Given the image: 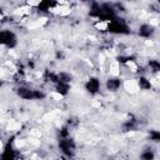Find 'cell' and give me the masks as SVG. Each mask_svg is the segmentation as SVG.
I'll return each mask as SVG.
<instances>
[{"label": "cell", "instance_id": "obj_1", "mask_svg": "<svg viewBox=\"0 0 160 160\" xmlns=\"http://www.w3.org/2000/svg\"><path fill=\"white\" fill-rule=\"evenodd\" d=\"M106 31L112 35H129L131 32V29L129 24L120 16H115L114 19L108 21Z\"/></svg>", "mask_w": 160, "mask_h": 160}, {"label": "cell", "instance_id": "obj_2", "mask_svg": "<svg viewBox=\"0 0 160 160\" xmlns=\"http://www.w3.org/2000/svg\"><path fill=\"white\" fill-rule=\"evenodd\" d=\"M58 148L60 152L66 158H72L76 151V142L71 136L61 138L58 140Z\"/></svg>", "mask_w": 160, "mask_h": 160}, {"label": "cell", "instance_id": "obj_3", "mask_svg": "<svg viewBox=\"0 0 160 160\" xmlns=\"http://www.w3.org/2000/svg\"><path fill=\"white\" fill-rule=\"evenodd\" d=\"M18 45V35L10 29L0 30V46L6 49H14Z\"/></svg>", "mask_w": 160, "mask_h": 160}, {"label": "cell", "instance_id": "obj_4", "mask_svg": "<svg viewBox=\"0 0 160 160\" xmlns=\"http://www.w3.org/2000/svg\"><path fill=\"white\" fill-rule=\"evenodd\" d=\"M122 84L124 82H122L121 78L118 76V75H115V74H112V75L108 76V79L105 80L104 86H105L106 91H109V92H116V91H119L124 86Z\"/></svg>", "mask_w": 160, "mask_h": 160}, {"label": "cell", "instance_id": "obj_5", "mask_svg": "<svg viewBox=\"0 0 160 160\" xmlns=\"http://www.w3.org/2000/svg\"><path fill=\"white\" fill-rule=\"evenodd\" d=\"M84 89L90 95H98L101 90V80L98 76H90L84 84Z\"/></svg>", "mask_w": 160, "mask_h": 160}, {"label": "cell", "instance_id": "obj_6", "mask_svg": "<svg viewBox=\"0 0 160 160\" xmlns=\"http://www.w3.org/2000/svg\"><path fill=\"white\" fill-rule=\"evenodd\" d=\"M156 32V28L150 22H142L138 28V36L141 39H151Z\"/></svg>", "mask_w": 160, "mask_h": 160}, {"label": "cell", "instance_id": "obj_7", "mask_svg": "<svg viewBox=\"0 0 160 160\" xmlns=\"http://www.w3.org/2000/svg\"><path fill=\"white\" fill-rule=\"evenodd\" d=\"M135 82H136V88H138V90L150 91V90H152V88H154L152 81L150 80V78L146 76V74L138 75V78L135 79Z\"/></svg>", "mask_w": 160, "mask_h": 160}, {"label": "cell", "instance_id": "obj_8", "mask_svg": "<svg viewBox=\"0 0 160 160\" xmlns=\"http://www.w3.org/2000/svg\"><path fill=\"white\" fill-rule=\"evenodd\" d=\"M15 94L22 100H34V88H30L25 84H20L16 88Z\"/></svg>", "mask_w": 160, "mask_h": 160}, {"label": "cell", "instance_id": "obj_9", "mask_svg": "<svg viewBox=\"0 0 160 160\" xmlns=\"http://www.w3.org/2000/svg\"><path fill=\"white\" fill-rule=\"evenodd\" d=\"M0 158L4 159V160H12L16 158V150L12 145V141H8L4 146H2V150H1V154H0Z\"/></svg>", "mask_w": 160, "mask_h": 160}, {"label": "cell", "instance_id": "obj_10", "mask_svg": "<svg viewBox=\"0 0 160 160\" xmlns=\"http://www.w3.org/2000/svg\"><path fill=\"white\" fill-rule=\"evenodd\" d=\"M54 90L58 95L60 96H66L70 90H71V84L70 82H64V81H58L55 85H54Z\"/></svg>", "mask_w": 160, "mask_h": 160}, {"label": "cell", "instance_id": "obj_11", "mask_svg": "<svg viewBox=\"0 0 160 160\" xmlns=\"http://www.w3.org/2000/svg\"><path fill=\"white\" fill-rule=\"evenodd\" d=\"M139 126V121L138 119L135 118H129L126 120H124V122L121 124V131L122 132H130V131H134L136 130V128Z\"/></svg>", "mask_w": 160, "mask_h": 160}, {"label": "cell", "instance_id": "obj_12", "mask_svg": "<svg viewBox=\"0 0 160 160\" xmlns=\"http://www.w3.org/2000/svg\"><path fill=\"white\" fill-rule=\"evenodd\" d=\"M145 68L151 75H158L160 71V61L158 59H149Z\"/></svg>", "mask_w": 160, "mask_h": 160}, {"label": "cell", "instance_id": "obj_13", "mask_svg": "<svg viewBox=\"0 0 160 160\" xmlns=\"http://www.w3.org/2000/svg\"><path fill=\"white\" fill-rule=\"evenodd\" d=\"M140 159L142 160H154L155 159V151L151 148H146L140 152Z\"/></svg>", "mask_w": 160, "mask_h": 160}, {"label": "cell", "instance_id": "obj_14", "mask_svg": "<svg viewBox=\"0 0 160 160\" xmlns=\"http://www.w3.org/2000/svg\"><path fill=\"white\" fill-rule=\"evenodd\" d=\"M148 139L150 142H154V144H158L160 141V132L159 130L156 129H150L148 131Z\"/></svg>", "mask_w": 160, "mask_h": 160}, {"label": "cell", "instance_id": "obj_15", "mask_svg": "<svg viewBox=\"0 0 160 160\" xmlns=\"http://www.w3.org/2000/svg\"><path fill=\"white\" fill-rule=\"evenodd\" d=\"M58 75H59V81H64V82H70L71 84V81H72V74L70 72V71H59L58 72Z\"/></svg>", "mask_w": 160, "mask_h": 160}, {"label": "cell", "instance_id": "obj_16", "mask_svg": "<svg viewBox=\"0 0 160 160\" xmlns=\"http://www.w3.org/2000/svg\"><path fill=\"white\" fill-rule=\"evenodd\" d=\"M68 136H71V128L65 124L58 130V138L61 139V138H68Z\"/></svg>", "mask_w": 160, "mask_h": 160}, {"label": "cell", "instance_id": "obj_17", "mask_svg": "<svg viewBox=\"0 0 160 160\" xmlns=\"http://www.w3.org/2000/svg\"><path fill=\"white\" fill-rule=\"evenodd\" d=\"M48 94L41 89H34V100H45Z\"/></svg>", "mask_w": 160, "mask_h": 160}, {"label": "cell", "instance_id": "obj_18", "mask_svg": "<svg viewBox=\"0 0 160 160\" xmlns=\"http://www.w3.org/2000/svg\"><path fill=\"white\" fill-rule=\"evenodd\" d=\"M55 59L59 60V61H62V60L65 59V52H64L62 50H58V51L55 52Z\"/></svg>", "mask_w": 160, "mask_h": 160}, {"label": "cell", "instance_id": "obj_19", "mask_svg": "<svg viewBox=\"0 0 160 160\" xmlns=\"http://www.w3.org/2000/svg\"><path fill=\"white\" fill-rule=\"evenodd\" d=\"M5 19H6V15H5L4 10L0 8V21H1V20H5Z\"/></svg>", "mask_w": 160, "mask_h": 160}, {"label": "cell", "instance_id": "obj_20", "mask_svg": "<svg viewBox=\"0 0 160 160\" xmlns=\"http://www.w3.org/2000/svg\"><path fill=\"white\" fill-rule=\"evenodd\" d=\"M80 2H84V4H86V2H90L91 0H79Z\"/></svg>", "mask_w": 160, "mask_h": 160}, {"label": "cell", "instance_id": "obj_21", "mask_svg": "<svg viewBox=\"0 0 160 160\" xmlns=\"http://www.w3.org/2000/svg\"><path fill=\"white\" fill-rule=\"evenodd\" d=\"M4 84H5V82H4V80H2V79H0V88H1V86H4Z\"/></svg>", "mask_w": 160, "mask_h": 160}, {"label": "cell", "instance_id": "obj_22", "mask_svg": "<svg viewBox=\"0 0 160 160\" xmlns=\"http://www.w3.org/2000/svg\"><path fill=\"white\" fill-rule=\"evenodd\" d=\"M122 1H132V0H122Z\"/></svg>", "mask_w": 160, "mask_h": 160}]
</instances>
